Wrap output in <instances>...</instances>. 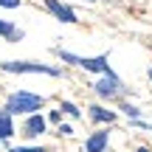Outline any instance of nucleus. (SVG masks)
<instances>
[{"label":"nucleus","mask_w":152,"mask_h":152,"mask_svg":"<svg viewBox=\"0 0 152 152\" xmlns=\"http://www.w3.org/2000/svg\"><path fill=\"white\" fill-rule=\"evenodd\" d=\"M45 127H48V118L39 115V113H31V115L26 118V135L37 138V135H42V132H45Z\"/></svg>","instance_id":"obj_6"},{"label":"nucleus","mask_w":152,"mask_h":152,"mask_svg":"<svg viewBox=\"0 0 152 152\" xmlns=\"http://www.w3.org/2000/svg\"><path fill=\"white\" fill-rule=\"evenodd\" d=\"M87 3H93V0H87Z\"/></svg>","instance_id":"obj_18"},{"label":"nucleus","mask_w":152,"mask_h":152,"mask_svg":"<svg viewBox=\"0 0 152 152\" xmlns=\"http://www.w3.org/2000/svg\"><path fill=\"white\" fill-rule=\"evenodd\" d=\"M107 62H110L107 54H99V56H79L76 65L85 68V71H90V73H104V76H110V73H113V68H110Z\"/></svg>","instance_id":"obj_3"},{"label":"nucleus","mask_w":152,"mask_h":152,"mask_svg":"<svg viewBox=\"0 0 152 152\" xmlns=\"http://www.w3.org/2000/svg\"><path fill=\"white\" fill-rule=\"evenodd\" d=\"M6 73H45V76H59V68L39 65V62H0Z\"/></svg>","instance_id":"obj_2"},{"label":"nucleus","mask_w":152,"mask_h":152,"mask_svg":"<svg viewBox=\"0 0 152 152\" xmlns=\"http://www.w3.org/2000/svg\"><path fill=\"white\" fill-rule=\"evenodd\" d=\"M45 6H48V11L56 17V20L68 23V26H73V23H79V17H76V11L71 9V6L59 3V0H45Z\"/></svg>","instance_id":"obj_5"},{"label":"nucleus","mask_w":152,"mask_h":152,"mask_svg":"<svg viewBox=\"0 0 152 152\" xmlns=\"http://www.w3.org/2000/svg\"><path fill=\"white\" fill-rule=\"evenodd\" d=\"M121 110H124V113H127V115H130V118H135V121H138V118H141V110H138V107H135V104H121Z\"/></svg>","instance_id":"obj_12"},{"label":"nucleus","mask_w":152,"mask_h":152,"mask_svg":"<svg viewBox=\"0 0 152 152\" xmlns=\"http://www.w3.org/2000/svg\"><path fill=\"white\" fill-rule=\"evenodd\" d=\"M59 110H65V113L71 115V118H79V115H82V110L76 107L73 102H62V104H59Z\"/></svg>","instance_id":"obj_11"},{"label":"nucleus","mask_w":152,"mask_h":152,"mask_svg":"<svg viewBox=\"0 0 152 152\" xmlns=\"http://www.w3.org/2000/svg\"><path fill=\"white\" fill-rule=\"evenodd\" d=\"M87 110H90V118L93 121H107V124H113V121H115V113H113V110H104L102 104H90Z\"/></svg>","instance_id":"obj_9"},{"label":"nucleus","mask_w":152,"mask_h":152,"mask_svg":"<svg viewBox=\"0 0 152 152\" xmlns=\"http://www.w3.org/2000/svg\"><path fill=\"white\" fill-rule=\"evenodd\" d=\"M59 132H62V135H71L73 127H71V124H62V127H59Z\"/></svg>","instance_id":"obj_15"},{"label":"nucleus","mask_w":152,"mask_h":152,"mask_svg":"<svg viewBox=\"0 0 152 152\" xmlns=\"http://www.w3.org/2000/svg\"><path fill=\"white\" fill-rule=\"evenodd\" d=\"M107 149V132H93L85 141V152H104Z\"/></svg>","instance_id":"obj_7"},{"label":"nucleus","mask_w":152,"mask_h":152,"mask_svg":"<svg viewBox=\"0 0 152 152\" xmlns=\"http://www.w3.org/2000/svg\"><path fill=\"white\" fill-rule=\"evenodd\" d=\"M93 90L102 99H115V96H121V82H118L115 73H110V76H104V79H99L96 85H93Z\"/></svg>","instance_id":"obj_4"},{"label":"nucleus","mask_w":152,"mask_h":152,"mask_svg":"<svg viewBox=\"0 0 152 152\" xmlns=\"http://www.w3.org/2000/svg\"><path fill=\"white\" fill-rule=\"evenodd\" d=\"M147 73H149V79H152V68H149V71H147Z\"/></svg>","instance_id":"obj_17"},{"label":"nucleus","mask_w":152,"mask_h":152,"mask_svg":"<svg viewBox=\"0 0 152 152\" xmlns=\"http://www.w3.org/2000/svg\"><path fill=\"white\" fill-rule=\"evenodd\" d=\"M138 152H149V149H147V147H138Z\"/></svg>","instance_id":"obj_16"},{"label":"nucleus","mask_w":152,"mask_h":152,"mask_svg":"<svg viewBox=\"0 0 152 152\" xmlns=\"http://www.w3.org/2000/svg\"><path fill=\"white\" fill-rule=\"evenodd\" d=\"M3 9H20V0H0Z\"/></svg>","instance_id":"obj_13"},{"label":"nucleus","mask_w":152,"mask_h":152,"mask_svg":"<svg viewBox=\"0 0 152 152\" xmlns=\"http://www.w3.org/2000/svg\"><path fill=\"white\" fill-rule=\"evenodd\" d=\"M42 104H45L42 96H37V93H28V90H17V93H11L9 102H6V113H11V115H17V113L31 115V113H37Z\"/></svg>","instance_id":"obj_1"},{"label":"nucleus","mask_w":152,"mask_h":152,"mask_svg":"<svg viewBox=\"0 0 152 152\" xmlns=\"http://www.w3.org/2000/svg\"><path fill=\"white\" fill-rule=\"evenodd\" d=\"M0 37H6V39H17V37H23L20 31H17L11 23H6V20H0Z\"/></svg>","instance_id":"obj_10"},{"label":"nucleus","mask_w":152,"mask_h":152,"mask_svg":"<svg viewBox=\"0 0 152 152\" xmlns=\"http://www.w3.org/2000/svg\"><path fill=\"white\" fill-rule=\"evenodd\" d=\"M14 135V121H11V113L0 110V141H9Z\"/></svg>","instance_id":"obj_8"},{"label":"nucleus","mask_w":152,"mask_h":152,"mask_svg":"<svg viewBox=\"0 0 152 152\" xmlns=\"http://www.w3.org/2000/svg\"><path fill=\"white\" fill-rule=\"evenodd\" d=\"M11 152H42V149H39V147H14Z\"/></svg>","instance_id":"obj_14"}]
</instances>
